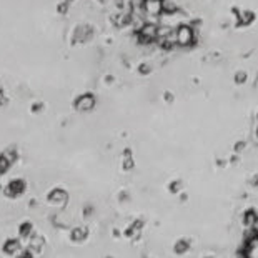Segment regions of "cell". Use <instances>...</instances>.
Returning <instances> with one entry per match:
<instances>
[{
  "label": "cell",
  "mask_w": 258,
  "mask_h": 258,
  "mask_svg": "<svg viewBox=\"0 0 258 258\" xmlns=\"http://www.w3.org/2000/svg\"><path fill=\"white\" fill-rule=\"evenodd\" d=\"M190 40H192V32H190V29H187V27H182V29L178 30V34H176V42L187 45L190 43Z\"/></svg>",
  "instance_id": "3957f363"
},
{
  "label": "cell",
  "mask_w": 258,
  "mask_h": 258,
  "mask_svg": "<svg viewBox=\"0 0 258 258\" xmlns=\"http://www.w3.org/2000/svg\"><path fill=\"white\" fill-rule=\"evenodd\" d=\"M188 242L187 240H180V242H176L175 245V252L178 253V255H182V253H187L188 252Z\"/></svg>",
  "instance_id": "8992f818"
},
{
  "label": "cell",
  "mask_w": 258,
  "mask_h": 258,
  "mask_svg": "<svg viewBox=\"0 0 258 258\" xmlns=\"http://www.w3.org/2000/svg\"><path fill=\"white\" fill-rule=\"evenodd\" d=\"M170 190H172V192H178V190H180V182H173V183H172L170 185Z\"/></svg>",
  "instance_id": "52a82bcc"
},
{
  "label": "cell",
  "mask_w": 258,
  "mask_h": 258,
  "mask_svg": "<svg viewBox=\"0 0 258 258\" xmlns=\"http://www.w3.org/2000/svg\"><path fill=\"white\" fill-rule=\"evenodd\" d=\"M140 37H142L143 40H152V39H155V37H157V29H155V27H152V25L143 27V29L140 30Z\"/></svg>",
  "instance_id": "277c9868"
},
{
  "label": "cell",
  "mask_w": 258,
  "mask_h": 258,
  "mask_svg": "<svg viewBox=\"0 0 258 258\" xmlns=\"http://www.w3.org/2000/svg\"><path fill=\"white\" fill-rule=\"evenodd\" d=\"M245 80V74H238L237 75V82H243Z\"/></svg>",
  "instance_id": "ba28073f"
},
{
  "label": "cell",
  "mask_w": 258,
  "mask_h": 258,
  "mask_svg": "<svg viewBox=\"0 0 258 258\" xmlns=\"http://www.w3.org/2000/svg\"><path fill=\"white\" fill-rule=\"evenodd\" d=\"M257 221H258V214L253 210V208H250V210H247L245 214H243V225H245L248 230H252L255 227Z\"/></svg>",
  "instance_id": "7a4b0ae2"
},
{
  "label": "cell",
  "mask_w": 258,
  "mask_h": 258,
  "mask_svg": "<svg viewBox=\"0 0 258 258\" xmlns=\"http://www.w3.org/2000/svg\"><path fill=\"white\" fill-rule=\"evenodd\" d=\"M145 8L150 13H157L160 10V2H158V0H147V2H145Z\"/></svg>",
  "instance_id": "5b68a950"
},
{
  "label": "cell",
  "mask_w": 258,
  "mask_h": 258,
  "mask_svg": "<svg viewBox=\"0 0 258 258\" xmlns=\"http://www.w3.org/2000/svg\"><path fill=\"white\" fill-rule=\"evenodd\" d=\"M95 105V98L92 95H82V97L79 98V100L75 102V107L79 108V110H92Z\"/></svg>",
  "instance_id": "6da1fadb"
}]
</instances>
